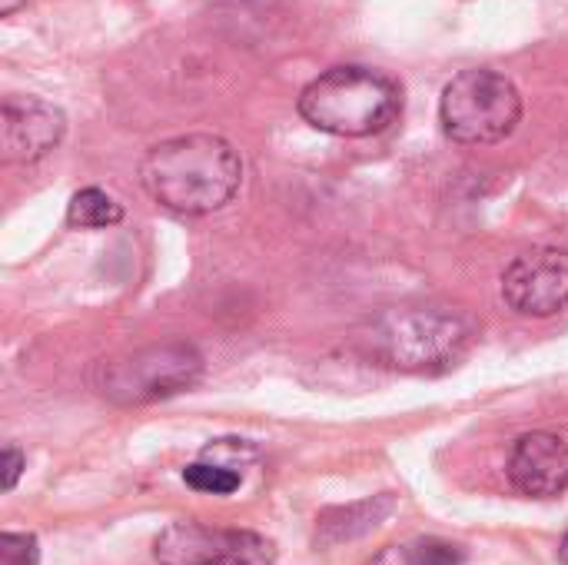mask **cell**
Masks as SVG:
<instances>
[{"label": "cell", "instance_id": "obj_11", "mask_svg": "<svg viewBox=\"0 0 568 565\" xmlns=\"http://www.w3.org/2000/svg\"><path fill=\"white\" fill-rule=\"evenodd\" d=\"M123 220V206L100 186H83L67 203V223L77 230H106Z\"/></svg>", "mask_w": 568, "mask_h": 565}, {"label": "cell", "instance_id": "obj_1", "mask_svg": "<svg viewBox=\"0 0 568 565\" xmlns=\"http://www.w3.org/2000/svg\"><path fill=\"white\" fill-rule=\"evenodd\" d=\"M140 183L153 203L183 216L223 210L243 186L236 147L216 133H183L146 150Z\"/></svg>", "mask_w": 568, "mask_h": 565}, {"label": "cell", "instance_id": "obj_7", "mask_svg": "<svg viewBox=\"0 0 568 565\" xmlns=\"http://www.w3.org/2000/svg\"><path fill=\"white\" fill-rule=\"evenodd\" d=\"M503 300L519 316H556L568 310V250L539 246L509 263L503 273Z\"/></svg>", "mask_w": 568, "mask_h": 565}, {"label": "cell", "instance_id": "obj_5", "mask_svg": "<svg viewBox=\"0 0 568 565\" xmlns=\"http://www.w3.org/2000/svg\"><path fill=\"white\" fill-rule=\"evenodd\" d=\"M203 376V356L190 343H153L90 370V386L116 406H143L190 390Z\"/></svg>", "mask_w": 568, "mask_h": 565}, {"label": "cell", "instance_id": "obj_13", "mask_svg": "<svg viewBox=\"0 0 568 565\" xmlns=\"http://www.w3.org/2000/svg\"><path fill=\"white\" fill-rule=\"evenodd\" d=\"M183 483L196 493H210V496H233L243 483V476L233 466H220V463H190L183 470Z\"/></svg>", "mask_w": 568, "mask_h": 565}, {"label": "cell", "instance_id": "obj_16", "mask_svg": "<svg viewBox=\"0 0 568 565\" xmlns=\"http://www.w3.org/2000/svg\"><path fill=\"white\" fill-rule=\"evenodd\" d=\"M23 3H27V0H0V13L10 17V13H13L17 7H23Z\"/></svg>", "mask_w": 568, "mask_h": 565}, {"label": "cell", "instance_id": "obj_14", "mask_svg": "<svg viewBox=\"0 0 568 565\" xmlns=\"http://www.w3.org/2000/svg\"><path fill=\"white\" fill-rule=\"evenodd\" d=\"M40 549L30 533H3L0 536V565H37Z\"/></svg>", "mask_w": 568, "mask_h": 565}, {"label": "cell", "instance_id": "obj_3", "mask_svg": "<svg viewBox=\"0 0 568 565\" xmlns=\"http://www.w3.org/2000/svg\"><path fill=\"white\" fill-rule=\"evenodd\" d=\"M300 117L333 137H373L403 113V87L373 67L346 63L310 80L296 100Z\"/></svg>", "mask_w": 568, "mask_h": 565}, {"label": "cell", "instance_id": "obj_9", "mask_svg": "<svg viewBox=\"0 0 568 565\" xmlns=\"http://www.w3.org/2000/svg\"><path fill=\"white\" fill-rule=\"evenodd\" d=\"M509 483L526 500H552L568 490L566 433H526L509 456Z\"/></svg>", "mask_w": 568, "mask_h": 565}, {"label": "cell", "instance_id": "obj_17", "mask_svg": "<svg viewBox=\"0 0 568 565\" xmlns=\"http://www.w3.org/2000/svg\"><path fill=\"white\" fill-rule=\"evenodd\" d=\"M559 559L568 565V533H566V539H562V546H559Z\"/></svg>", "mask_w": 568, "mask_h": 565}, {"label": "cell", "instance_id": "obj_6", "mask_svg": "<svg viewBox=\"0 0 568 565\" xmlns=\"http://www.w3.org/2000/svg\"><path fill=\"white\" fill-rule=\"evenodd\" d=\"M160 565H276V546L250 529H216L203 523H173L156 536Z\"/></svg>", "mask_w": 568, "mask_h": 565}, {"label": "cell", "instance_id": "obj_12", "mask_svg": "<svg viewBox=\"0 0 568 565\" xmlns=\"http://www.w3.org/2000/svg\"><path fill=\"white\" fill-rule=\"evenodd\" d=\"M466 553L446 539H413L406 546H386L373 565H463Z\"/></svg>", "mask_w": 568, "mask_h": 565}, {"label": "cell", "instance_id": "obj_15", "mask_svg": "<svg viewBox=\"0 0 568 565\" xmlns=\"http://www.w3.org/2000/svg\"><path fill=\"white\" fill-rule=\"evenodd\" d=\"M23 466H27L23 453H20L17 446H7V450H3V456H0V490H3V493H10V490L17 486V480H20Z\"/></svg>", "mask_w": 568, "mask_h": 565}, {"label": "cell", "instance_id": "obj_4", "mask_svg": "<svg viewBox=\"0 0 568 565\" xmlns=\"http://www.w3.org/2000/svg\"><path fill=\"white\" fill-rule=\"evenodd\" d=\"M523 120L519 87L489 67L456 73L439 100V123L449 140L466 147L499 143L516 133Z\"/></svg>", "mask_w": 568, "mask_h": 565}, {"label": "cell", "instance_id": "obj_8", "mask_svg": "<svg viewBox=\"0 0 568 565\" xmlns=\"http://www.w3.org/2000/svg\"><path fill=\"white\" fill-rule=\"evenodd\" d=\"M67 117L37 97H7L0 107V157L3 163H33L60 147Z\"/></svg>", "mask_w": 568, "mask_h": 565}, {"label": "cell", "instance_id": "obj_10", "mask_svg": "<svg viewBox=\"0 0 568 565\" xmlns=\"http://www.w3.org/2000/svg\"><path fill=\"white\" fill-rule=\"evenodd\" d=\"M393 506H396L393 493H383V496H373V500H363V503H353L343 509H329L316 523V543L320 546H339V543H349L356 536H366L369 529H376L393 513Z\"/></svg>", "mask_w": 568, "mask_h": 565}, {"label": "cell", "instance_id": "obj_2", "mask_svg": "<svg viewBox=\"0 0 568 565\" xmlns=\"http://www.w3.org/2000/svg\"><path fill=\"white\" fill-rule=\"evenodd\" d=\"M473 336V323L449 306L403 303L369 316L356 333V343L379 366L403 373H443L469 353Z\"/></svg>", "mask_w": 568, "mask_h": 565}]
</instances>
